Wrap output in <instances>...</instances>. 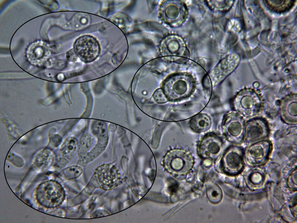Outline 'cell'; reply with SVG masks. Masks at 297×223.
Masks as SVG:
<instances>
[{
  "instance_id": "1",
  "label": "cell",
  "mask_w": 297,
  "mask_h": 223,
  "mask_svg": "<svg viewBox=\"0 0 297 223\" xmlns=\"http://www.w3.org/2000/svg\"><path fill=\"white\" fill-rule=\"evenodd\" d=\"M233 105L235 111L249 119L257 116L263 107L259 96L250 89H245L239 92L234 99Z\"/></svg>"
},
{
  "instance_id": "2",
  "label": "cell",
  "mask_w": 297,
  "mask_h": 223,
  "mask_svg": "<svg viewBox=\"0 0 297 223\" xmlns=\"http://www.w3.org/2000/svg\"><path fill=\"white\" fill-rule=\"evenodd\" d=\"M247 145L244 149L245 162L251 167H259L265 164L273 151V144L269 139Z\"/></svg>"
},
{
  "instance_id": "3",
  "label": "cell",
  "mask_w": 297,
  "mask_h": 223,
  "mask_svg": "<svg viewBox=\"0 0 297 223\" xmlns=\"http://www.w3.org/2000/svg\"><path fill=\"white\" fill-rule=\"evenodd\" d=\"M245 122V118L235 111L226 114L221 125L226 139L234 144L240 145L244 143Z\"/></svg>"
},
{
  "instance_id": "4",
  "label": "cell",
  "mask_w": 297,
  "mask_h": 223,
  "mask_svg": "<svg viewBox=\"0 0 297 223\" xmlns=\"http://www.w3.org/2000/svg\"><path fill=\"white\" fill-rule=\"evenodd\" d=\"M65 197L61 185L54 181H48L41 184L37 190V198L41 205L48 208L60 205Z\"/></svg>"
},
{
  "instance_id": "5",
  "label": "cell",
  "mask_w": 297,
  "mask_h": 223,
  "mask_svg": "<svg viewBox=\"0 0 297 223\" xmlns=\"http://www.w3.org/2000/svg\"><path fill=\"white\" fill-rule=\"evenodd\" d=\"M270 133L269 123L265 118L256 116L246 121L244 142L247 145L268 139Z\"/></svg>"
},
{
  "instance_id": "6",
  "label": "cell",
  "mask_w": 297,
  "mask_h": 223,
  "mask_svg": "<svg viewBox=\"0 0 297 223\" xmlns=\"http://www.w3.org/2000/svg\"><path fill=\"white\" fill-rule=\"evenodd\" d=\"M164 163L168 171L175 174L191 168L193 164V158L191 153L186 150L175 149L167 154Z\"/></svg>"
},
{
  "instance_id": "7",
  "label": "cell",
  "mask_w": 297,
  "mask_h": 223,
  "mask_svg": "<svg viewBox=\"0 0 297 223\" xmlns=\"http://www.w3.org/2000/svg\"><path fill=\"white\" fill-rule=\"evenodd\" d=\"M219 135L213 132L204 136L197 145V151L203 158L214 159L217 158L223 151L224 142Z\"/></svg>"
},
{
  "instance_id": "8",
  "label": "cell",
  "mask_w": 297,
  "mask_h": 223,
  "mask_svg": "<svg viewBox=\"0 0 297 223\" xmlns=\"http://www.w3.org/2000/svg\"><path fill=\"white\" fill-rule=\"evenodd\" d=\"M244 149L240 145L234 144L225 150L222 159V165L226 172L236 174L242 170L245 163Z\"/></svg>"
},
{
  "instance_id": "9",
  "label": "cell",
  "mask_w": 297,
  "mask_h": 223,
  "mask_svg": "<svg viewBox=\"0 0 297 223\" xmlns=\"http://www.w3.org/2000/svg\"><path fill=\"white\" fill-rule=\"evenodd\" d=\"M289 129L281 130L275 134L274 151L278 153L296 155L297 134Z\"/></svg>"
},
{
  "instance_id": "10",
  "label": "cell",
  "mask_w": 297,
  "mask_h": 223,
  "mask_svg": "<svg viewBox=\"0 0 297 223\" xmlns=\"http://www.w3.org/2000/svg\"><path fill=\"white\" fill-rule=\"evenodd\" d=\"M95 176L99 186L104 190L111 189L118 184L119 173L114 165L105 164L98 167L96 170Z\"/></svg>"
},
{
  "instance_id": "11",
  "label": "cell",
  "mask_w": 297,
  "mask_h": 223,
  "mask_svg": "<svg viewBox=\"0 0 297 223\" xmlns=\"http://www.w3.org/2000/svg\"><path fill=\"white\" fill-rule=\"evenodd\" d=\"M93 134L97 138V142L94 148L84 157L88 163L92 161L99 156L105 150L108 142V134L106 124L103 122H98L91 126Z\"/></svg>"
},
{
  "instance_id": "12",
  "label": "cell",
  "mask_w": 297,
  "mask_h": 223,
  "mask_svg": "<svg viewBox=\"0 0 297 223\" xmlns=\"http://www.w3.org/2000/svg\"><path fill=\"white\" fill-rule=\"evenodd\" d=\"M75 52L86 62L94 60L98 55L99 46L96 41L89 36H84L78 39L75 44Z\"/></svg>"
},
{
  "instance_id": "13",
  "label": "cell",
  "mask_w": 297,
  "mask_h": 223,
  "mask_svg": "<svg viewBox=\"0 0 297 223\" xmlns=\"http://www.w3.org/2000/svg\"><path fill=\"white\" fill-rule=\"evenodd\" d=\"M281 120L289 125H297V104L296 94L286 97L281 101L280 107Z\"/></svg>"
},
{
  "instance_id": "14",
  "label": "cell",
  "mask_w": 297,
  "mask_h": 223,
  "mask_svg": "<svg viewBox=\"0 0 297 223\" xmlns=\"http://www.w3.org/2000/svg\"><path fill=\"white\" fill-rule=\"evenodd\" d=\"M78 144L77 140L74 137H69L66 139L59 153L60 166H65L75 156L77 151Z\"/></svg>"
},
{
  "instance_id": "15",
  "label": "cell",
  "mask_w": 297,
  "mask_h": 223,
  "mask_svg": "<svg viewBox=\"0 0 297 223\" xmlns=\"http://www.w3.org/2000/svg\"><path fill=\"white\" fill-rule=\"evenodd\" d=\"M239 58L229 64L217 66L210 73V81L211 84H218L231 73L235 69L239 62Z\"/></svg>"
},
{
  "instance_id": "16",
  "label": "cell",
  "mask_w": 297,
  "mask_h": 223,
  "mask_svg": "<svg viewBox=\"0 0 297 223\" xmlns=\"http://www.w3.org/2000/svg\"><path fill=\"white\" fill-rule=\"evenodd\" d=\"M212 125V121L207 114L200 113L192 117L189 122L190 128L193 132L201 133L208 130Z\"/></svg>"
},
{
  "instance_id": "17",
  "label": "cell",
  "mask_w": 297,
  "mask_h": 223,
  "mask_svg": "<svg viewBox=\"0 0 297 223\" xmlns=\"http://www.w3.org/2000/svg\"><path fill=\"white\" fill-rule=\"evenodd\" d=\"M93 142V137L88 133L84 134L81 136L78 144L77 152L79 159L84 157L89 152Z\"/></svg>"
},
{
  "instance_id": "18",
  "label": "cell",
  "mask_w": 297,
  "mask_h": 223,
  "mask_svg": "<svg viewBox=\"0 0 297 223\" xmlns=\"http://www.w3.org/2000/svg\"><path fill=\"white\" fill-rule=\"evenodd\" d=\"M82 168L79 166H73L68 167L64 169L61 173L64 178L70 180L79 177L82 173Z\"/></svg>"
},
{
  "instance_id": "19",
  "label": "cell",
  "mask_w": 297,
  "mask_h": 223,
  "mask_svg": "<svg viewBox=\"0 0 297 223\" xmlns=\"http://www.w3.org/2000/svg\"><path fill=\"white\" fill-rule=\"evenodd\" d=\"M207 193L209 199L214 202H217L220 199L221 193L217 186H209L207 188Z\"/></svg>"
},
{
  "instance_id": "20",
  "label": "cell",
  "mask_w": 297,
  "mask_h": 223,
  "mask_svg": "<svg viewBox=\"0 0 297 223\" xmlns=\"http://www.w3.org/2000/svg\"><path fill=\"white\" fill-rule=\"evenodd\" d=\"M109 215L108 212L106 211L99 210L95 211L91 215V217L95 218L104 216Z\"/></svg>"
},
{
  "instance_id": "21",
  "label": "cell",
  "mask_w": 297,
  "mask_h": 223,
  "mask_svg": "<svg viewBox=\"0 0 297 223\" xmlns=\"http://www.w3.org/2000/svg\"><path fill=\"white\" fill-rule=\"evenodd\" d=\"M77 53L75 51L71 50L68 52L67 57L68 59L70 60H75L76 57Z\"/></svg>"
},
{
  "instance_id": "22",
  "label": "cell",
  "mask_w": 297,
  "mask_h": 223,
  "mask_svg": "<svg viewBox=\"0 0 297 223\" xmlns=\"http://www.w3.org/2000/svg\"><path fill=\"white\" fill-rule=\"evenodd\" d=\"M169 190L171 193H174L178 189V184L175 182L171 183L169 187Z\"/></svg>"
}]
</instances>
